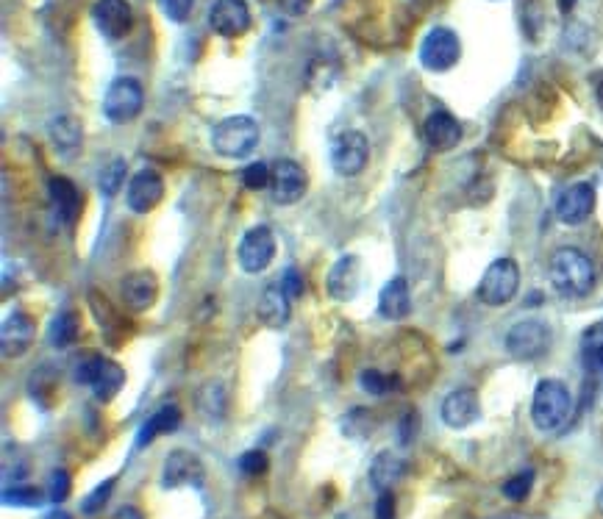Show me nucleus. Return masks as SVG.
I'll use <instances>...</instances> for the list:
<instances>
[{
	"instance_id": "nucleus-1",
	"label": "nucleus",
	"mask_w": 603,
	"mask_h": 519,
	"mask_svg": "<svg viewBox=\"0 0 603 519\" xmlns=\"http://www.w3.org/2000/svg\"><path fill=\"white\" fill-rule=\"evenodd\" d=\"M548 278H551L556 295L584 297L590 295L595 286V264L578 248H559L551 256Z\"/></svg>"
},
{
	"instance_id": "nucleus-2",
	"label": "nucleus",
	"mask_w": 603,
	"mask_h": 519,
	"mask_svg": "<svg viewBox=\"0 0 603 519\" xmlns=\"http://www.w3.org/2000/svg\"><path fill=\"white\" fill-rule=\"evenodd\" d=\"M570 408H573V397H570L562 381L545 378V381L537 384L534 400H531V420L537 425V431H559L570 420Z\"/></svg>"
},
{
	"instance_id": "nucleus-3",
	"label": "nucleus",
	"mask_w": 603,
	"mask_h": 519,
	"mask_svg": "<svg viewBox=\"0 0 603 519\" xmlns=\"http://www.w3.org/2000/svg\"><path fill=\"white\" fill-rule=\"evenodd\" d=\"M259 145V123L253 117L237 114L214 125L212 148L223 159H245Z\"/></svg>"
},
{
	"instance_id": "nucleus-4",
	"label": "nucleus",
	"mask_w": 603,
	"mask_h": 519,
	"mask_svg": "<svg viewBox=\"0 0 603 519\" xmlns=\"http://www.w3.org/2000/svg\"><path fill=\"white\" fill-rule=\"evenodd\" d=\"M76 381L89 386L101 403H109L123 389V384H126V372H123V367L117 361L103 359V356H89L87 361L78 364Z\"/></svg>"
},
{
	"instance_id": "nucleus-5",
	"label": "nucleus",
	"mask_w": 603,
	"mask_h": 519,
	"mask_svg": "<svg viewBox=\"0 0 603 519\" xmlns=\"http://www.w3.org/2000/svg\"><path fill=\"white\" fill-rule=\"evenodd\" d=\"M520 289V270L512 259H498L492 261L487 272L481 275V284H478V300L484 306H506Z\"/></svg>"
},
{
	"instance_id": "nucleus-6",
	"label": "nucleus",
	"mask_w": 603,
	"mask_h": 519,
	"mask_svg": "<svg viewBox=\"0 0 603 519\" xmlns=\"http://www.w3.org/2000/svg\"><path fill=\"white\" fill-rule=\"evenodd\" d=\"M142 103H145V92H142V84L137 78H117V81H112V87L106 89L103 114L109 123H131L142 112Z\"/></svg>"
},
{
	"instance_id": "nucleus-7",
	"label": "nucleus",
	"mask_w": 603,
	"mask_h": 519,
	"mask_svg": "<svg viewBox=\"0 0 603 519\" xmlns=\"http://www.w3.org/2000/svg\"><path fill=\"white\" fill-rule=\"evenodd\" d=\"M459 56H462V42L445 25L431 28L420 45V64L431 73H448L451 67H456Z\"/></svg>"
},
{
	"instance_id": "nucleus-8",
	"label": "nucleus",
	"mask_w": 603,
	"mask_h": 519,
	"mask_svg": "<svg viewBox=\"0 0 603 519\" xmlns=\"http://www.w3.org/2000/svg\"><path fill=\"white\" fill-rule=\"evenodd\" d=\"M370 156V142L359 131H345L334 139L331 145V167L342 178H356L367 167Z\"/></svg>"
},
{
	"instance_id": "nucleus-9",
	"label": "nucleus",
	"mask_w": 603,
	"mask_h": 519,
	"mask_svg": "<svg viewBox=\"0 0 603 519\" xmlns=\"http://www.w3.org/2000/svg\"><path fill=\"white\" fill-rule=\"evenodd\" d=\"M237 259L239 267L245 272H251V275H259V272L267 270L273 264V259H276V236H273V231L267 225L251 228L248 234L242 236V242H239Z\"/></svg>"
},
{
	"instance_id": "nucleus-10",
	"label": "nucleus",
	"mask_w": 603,
	"mask_h": 519,
	"mask_svg": "<svg viewBox=\"0 0 603 519\" xmlns=\"http://www.w3.org/2000/svg\"><path fill=\"white\" fill-rule=\"evenodd\" d=\"M548 342H551V331H548V325L540 320L517 322L515 328L506 334V350H509V356H515V359L520 361L540 359L542 353L548 350Z\"/></svg>"
},
{
	"instance_id": "nucleus-11",
	"label": "nucleus",
	"mask_w": 603,
	"mask_h": 519,
	"mask_svg": "<svg viewBox=\"0 0 603 519\" xmlns=\"http://www.w3.org/2000/svg\"><path fill=\"white\" fill-rule=\"evenodd\" d=\"M270 192H273V200L278 206H292L306 195V173L298 161L292 159H281L270 167Z\"/></svg>"
},
{
	"instance_id": "nucleus-12",
	"label": "nucleus",
	"mask_w": 603,
	"mask_h": 519,
	"mask_svg": "<svg viewBox=\"0 0 603 519\" xmlns=\"http://www.w3.org/2000/svg\"><path fill=\"white\" fill-rule=\"evenodd\" d=\"M206 470H203L201 456L192 450H173L164 458L162 486L164 489H181V486H203Z\"/></svg>"
},
{
	"instance_id": "nucleus-13",
	"label": "nucleus",
	"mask_w": 603,
	"mask_h": 519,
	"mask_svg": "<svg viewBox=\"0 0 603 519\" xmlns=\"http://www.w3.org/2000/svg\"><path fill=\"white\" fill-rule=\"evenodd\" d=\"M209 25L214 34L237 39L251 28V9L245 0H214V6L209 9Z\"/></svg>"
},
{
	"instance_id": "nucleus-14",
	"label": "nucleus",
	"mask_w": 603,
	"mask_h": 519,
	"mask_svg": "<svg viewBox=\"0 0 603 519\" xmlns=\"http://www.w3.org/2000/svg\"><path fill=\"white\" fill-rule=\"evenodd\" d=\"M92 23L106 39H123L131 31L134 12L128 0H95L92 6Z\"/></svg>"
},
{
	"instance_id": "nucleus-15",
	"label": "nucleus",
	"mask_w": 603,
	"mask_h": 519,
	"mask_svg": "<svg viewBox=\"0 0 603 519\" xmlns=\"http://www.w3.org/2000/svg\"><path fill=\"white\" fill-rule=\"evenodd\" d=\"M164 198V181L156 170H139L131 175L126 189V203L134 214H148Z\"/></svg>"
},
{
	"instance_id": "nucleus-16",
	"label": "nucleus",
	"mask_w": 603,
	"mask_h": 519,
	"mask_svg": "<svg viewBox=\"0 0 603 519\" xmlns=\"http://www.w3.org/2000/svg\"><path fill=\"white\" fill-rule=\"evenodd\" d=\"M256 317H259L264 328H273V331H281L289 322V317H292V297L281 284V278L264 286V292L259 295V306H256Z\"/></svg>"
},
{
	"instance_id": "nucleus-17",
	"label": "nucleus",
	"mask_w": 603,
	"mask_h": 519,
	"mask_svg": "<svg viewBox=\"0 0 603 519\" xmlns=\"http://www.w3.org/2000/svg\"><path fill=\"white\" fill-rule=\"evenodd\" d=\"M595 209V189L592 184H573L556 200V217L565 225H581L590 220Z\"/></svg>"
},
{
	"instance_id": "nucleus-18",
	"label": "nucleus",
	"mask_w": 603,
	"mask_h": 519,
	"mask_svg": "<svg viewBox=\"0 0 603 519\" xmlns=\"http://www.w3.org/2000/svg\"><path fill=\"white\" fill-rule=\"evenodd\" d=\"M442 422L453 428V431H462L467 425H473L481 414L478 406V397L473 389H453L451 395L442 400Z\"/></svg>"
},
{
	"instance_id": "nucleus-19",
	"label": "nucleus",
	"mask_w": 603,
	"mask_h": 519,
	"mask_svg": "<svg viewBox=\"0 0 603 519\" xmlns=\"http://www.w3.org/2000/svg\"><path fill=\"white\" fill-rule=\"evenodd\" d=\"M159 297V278L151 270L128 272L123 278V300L131 311L151 309Z\"/></svg>"
},
{
	"instance_id": "nucleus-20",
	"label": "nucleus",
	"mask_w": 603,
	"mask_h": 519,
	"mask_svg": "<svg viewBox=\"0 0 603 519\" xmlns=\"http://www.w3.org/2000/svg\"><path fill=\"white\" fill-rule=\"evenodd\" d=\"M359 272H362V267H359V259H356V256H342V259H337V264L331 267V272H328L326 278L328 295L334 297V300H340V303L353 300L356 292H359Z\"/></svg>"
},
{
	"instance_id": "nucleus-21",
	"label": "nucleus",
	"mask_w": 603,
	"mask_h": 519,
	"mask_svg": "<svg viewBox=\"0 0 603 519\" xmlns=\"http://www.w3.org/2000/svg\"><path fill=\"white\" fill-rule=\"evenodd\" d=\"M34 342V320L23 314V311H14L9 320L3 322V331H0V345H3V356L12 359V356H23L28 347Z\"/></svg>"
},
{
	"instance_id": "nucleus-22",
	"label": "nucleus",
	"mask_w": 603,
	"mask_h": 519,
	"mask_svg": "<svg viewBox=\"0 0 603 519\" xmlns=\"http://www.w3.org/2000/svg\"><path fill=\"white\" fill-rule=\"evenodd\" d=\"M423 139L431 150H453L462 139V128L448 112H434L423 123Z\"/></svg>"
},
{
	"instance_id": "nucleus-23",
	"label": "nucleus",
	"mask_w": 603,
	"mask_h": 519,
	"mask_svg": "<svg viewBox=\"0 0 603 519\" xmlns=\"http://www.w3.org/2000/svg\"><path fill=\"white\" fill-rule=\"evenodd\" d=\"M412 311V295H409V284L406 278H392L390 284L381 289L378 295V314L384 320H403Z\"/></svg>"
},
{
	"instance_id": "nucleus-24",
	"label": "nucleus",
	"mask_w": 603,
	"mask_h": 519,
	"mask_svg": "<svg viewBox=\"0 0 603 519\" xmlns=\"http://www.w3.org/2000/svg\"><path fill=\"white\" fill-rule=\"evenodd\" d=\"M178 425H181V408L176 403H164L162 408H156L151 417L142 422V428L137 433V447H148L151 442H156V436L178 431Z\"/></svg>"
},
{
	"instance_id": "nucleus-25",
	"label": "nucleus",
	"mask_w": 603,
	"mask_h": 519,
	"mask_svg": "<svg viewBox=\"0 0 603 519\" xmlns=\"http://www.w3.org/2000/svg\"><path fill=\"white\" fill-rule=\"evenodd\" d=\"M406 464L403 458H398L392 450H381L376 456V461L370 464V483L376 492H390L395 483L401 481Z\"/></svg>"
},
{
	"instance_id": "nucleus-26",
	"label": "nucleus",
	"mask_w": 603,
	"mask_h": 519,
	"mask_svg": "<svg viewBox=\"0 0 603 519\" xmlns=\"http://www.w3.org/2000/svg\"><path fill=\"white\" fill-rule=\"evenodd\" d=\"M48 192H51L53 211L59 214V220L67 225H73V220L78 217V211H81V195H78V189L73 186V181H67V178H51Z\"/></svg>"
},
{
	"instance_id": "nucleus-27",
	"label": "nucleus",
	"mask_w": 603,
	"mask_h": 519,
	"mask_svg": "<svg viewBox=\"0 0 603 519\" xmlns=\"http://www.w3.org/2000/svg\"><path fill=\"white\" fill-rule=\"evenodd\" d=\"M51 139L56 148L62 150L64 156H70L73 150L81 148V123H78L76 117H70V114H64V117H56L51 123Z\"/></svg>"
},
{
	"instance_id": "nucleus-28",
	"label": "nucleus",
	"mask_w": 603,
	"mask_h": 519,
	"mask_svg": "<svg viewBox=\"0 0 603 519\" xmlns=\"http://www.w3.org/2000/svg\"><path fill=\"white\" fill-rule=\"evenodd\" d=\"M78 339V317L76 311H62L56 314L51 322V331H48V342L53 347H70Z\"/></svg>"
},
{
	"instance_id": "nucleus-29",
	"label": "nucleus",
	"mask_w": 603,
	"mask_h": 519,
	"mask_svg": "<svg viewBox=\"0 0 603 519\" xmlns=\"http://www.w3.org/2000/svg\"><path fill=\"white\" fill-rule=\"evenodd\" d=\"M581 350H584V361L590 367H598V359L603 353V322L598 325H590L584 336H581Z\"/></svg>"
},
{
	"instance_id": "nucleus-30",
	"label": "nucleus",
	"mask_w": 603,
	"mask_h": 519,
	"mask_svg": "<svg viewBox=\"0 0 603 519\" xmlns=\"http://www.w3.org/2000/svg\"><path fill=\"white\" fill-rule=\"evenodd\" d=\"M126 161L123 159H114L106 170L101 173V192L106 195V198H112V195H117L120 192V186L126 184Z\"/></svg>"
},
{
	"instance_id": "nucleus-31",
	"label": "nucleus",
	"mask_w": 603,
	"mask_h": 519,
	"mask_svg": "<svg viewBox=\"0 0 603 519\" xmlns=\"http://www.w3.org/2000/svg\"><path fill=\"white\" fill-rule=\"evenodd\" d=\"M395 384H398L395 378H387L384 372H378V370H365L362 375H359V386L365 389L367 395L384 397Z\"/></svg>"
},
{
	"instance_id": "nucleus-32",
	"label": "nucleus",
	"mask_w": 603,
	"mask_h": 519,
	"mask_svg": "<svg viewBox=\"0 0 603 519\" xmlns=\"http://www.w3.org/2000/svg\"><path fill=\"white\" fill-rule=\"evenodd\" d=\"M3 503H6V506L34 508L42 503V495H39L34 486H14V489H6V492H3Z\"/></svg>"
},
{
	"instance_id": "nucleus-33",
	"label": "nucleus",
	"mask_w": 603,
	"mask_h": 519,
	"mask_svg": "<svg viewBox=\"0 0 603 519\" xmlns=\"http://www.w3.org/2000/svg\"><path fill=\"white\" fill-rule=\"evenodd\" d=\"M70 486H73V478L67 470H53L51 481H48V500L53 506H62L64 500L70 497Z\"/></svg>"
},
{
	"instance_id": "nucleus-34",
	"label": "nucleus",
	"mask_w": 603,
	"mask_h": 519,
	"mask_svg": "<svg viewBox=\"0 0 603 519\" xmlns=\"http://www.w3.org/2000/svg\"><path fill=\"white\" fill-rule=\"evenodd\" d=\"M531 483H534V472H517V475H512L509 481L503 483V495L509 497V500H515V503H520V500H526L528 492H531Z\"/></svg>"
},
{
	"instance_id": "nucleus-35",
	"label": "nucleus",
	"mask_w": 603,
	"mask_h": 519,
	"mask_svg": "<svg viewBox=\"0 0 603 519\" xmlns=\"http://www.w3.org/2000/svg\"><path fill=\"white\" fill-rule=\"evenodd\" d=\"M270 167L264 164V161H253L245 167V173H242V184L253 189V192H259L264 186H270Z\"/></svg>"
},
{
	"instance_id": "nucleus-36",
	"label": "nucleus",
	"mask_w": 603,
	"mask_h": 519,
	"mask_svg": "<svg viewBox=\"0 0 603 519\" xmlns=\"http://www.w3.org/2000/svg\"><path fill=\"white\" fill-rule=\"evenodd\" d=\"M114 492V478H109V481H103L101 486H95V492L92 495L84 497V503H81V511L87 514V517H92V514H98L103 508V503L112 497Z\"/></svg>"
},
{
	"instance_id": "nucleus-37",
	"label": "nucleus",
	"mask_w": 603,
	"mask_h": 519,
	"mask_svg": "<svg viewBox=\"0 0 603 519\" xmlns=\"http://www.w3.org/2000/svg\"><path fill=\"white\" fill-rule=\"evenodd\" d=\"M237 464L239 470L245 472V475H251V478L262 475V472H267V467H270V461H267V453H264V450H248V453H242Z\"/></svg>"
},
{
	"instance_id": "nucleus-38",
	"label": "nucleus",
	"mask_w": 603,
	"mask_h": 519,
	"mask_svg": "<svg viewBox=\"0 0 603 519\" xmlns=\"http://www.w3.org/2000/svg\"><path fill=\"white\" fill-rule=\"evenodd\" d=\"M192 6H195V0H159V9L170 23H187Z\"/></svg>"
},
{
	"instance_id": "nucleus-39",
	"label": "nucleus",
	"mask_w": 603,
	"mask_h": 519,
	"mask_svg": "<svg viewBox=\"0 0 603 519\" xmlns=\"http://www.w3.org/2000/svg\"><path fill=\"white\" fill-rule=\"evenodd\" d=\"M376 519H395V495L390 492H378V500H376Z\"/></svg>"
},
{
	"instance_id": "nucleus-40",
	"label": "nucleus",
	"mask_w": 603,
	"mask_h": 519,
	"mask_svg": "<svg viewBox=\"0 0 603 519\" xmlns=\"http://www.w3.org/2000/svg\"><path fill=\"white\" fill-rule=\"evenodd\" d=\"M281 284H284V289H287L292 300H298V297L303 295V275L298 270L284 272V275H281Z\"/></svg>"
},
{
	"instance_id": "nucleus-41",
	"label": "nucleus",
	"mask_w": 603,
	"mask_h": 519,
	"mask_svg": "<svg viewBox=\"0 0 603 519\" xmlns=\"http://www.w3.org/2000/svg\"><path fill=\"white\" fill-rule=\"evenodd\" d=\"M281 12L289 14V17H301L312 9V0H278Z\"/></svg>"
},
{
	"instance_id": "nucleus-42",
	"label": "nucleus",
	"mask_w": 603,
	"mask_h": 519,
	"mask_svg": "<svg viewBox=\"0 0 603 519\" xmlns=\"http://www.w3.org/2000/svg\"><path fill=\"white\" fill-rule=\"evenodd\" d=\"M114 519H145V517H142V514H139L134 506H126V508H120V511L114 514Z\"/></svg>"
},
{
	"instance_id": "nucleus-43",
	"label": "nucleus",
	"mask_w": 603,
	"mask_h": 519,
	"mask_svg": "<svg viewBox=\"0 0 603 519\" xmlns=\"http://www.w3.org/2000/svg\"><path fill=\"white\" fill-rule=\"evenodd\" d=\"M45 519H73V517H70V514H67L64 508H53L51 514H48V517H45Z\"/></svg>"
},
{
	"instance_id": "nucleus-44",
	"label": "nucleus",
	"mask_w": 603,
	"mask_h": 519,
	"mask_svg": "<svg viewBox=\"0 0 603 519\" xmlns=\"http://www.w3.org/2000/svg\"><path fill=\"white\" fill-rule=\"evenodd\" d=\"M598 103H601V106H603V81H601V84H598Z\"/></svg>"
},
{
	"instance_id": "nucleus-45",
	"label": "nucleus",
	"mask_w": 603,
	"mask_h": 519,
	"mask_svg": "<svg viewBox=\"0 0 603 519\" xmlns=\"http://www.w3.org/2000/svg\"><path fill=\"white\" fill-rule=\"evenodd\" d=\"M573 3H576V0H562V9H565V12H567V9H570Z\"/></svg>"
},
{
	"instance_id": "nucleus-46",
	"label": "nucleus",
	"mask_w": 603,
	"mask_h": 519,
	"mask_svg": "<svg viewBox=\"0 0 603 519\" xmlns=\"http://www.w3.org/2000/svg\"><path fill=\"white\" fill-rule=\"evenodd\" d=\"M598 506H601V511H603V489H601V495H598Z\"/></svg>"
},
{
	"instance_id": "nucleus-47",
	"label": "nucleus",
	"mask_w": 603,
	"mask_h": 519,
	"mask_svg": "<svg viewBox=\"0 0 603 519\" xmlns=\"http://www.w3.org/2000/svg\"><path fill=\"white\" fill-rule=\"evenodd\" d=\"M598 367H601V370H603V353H601V359H598Z\"/></svg>"
}]
</instances>
